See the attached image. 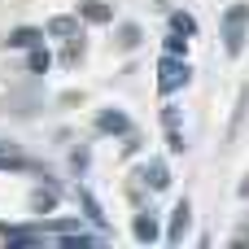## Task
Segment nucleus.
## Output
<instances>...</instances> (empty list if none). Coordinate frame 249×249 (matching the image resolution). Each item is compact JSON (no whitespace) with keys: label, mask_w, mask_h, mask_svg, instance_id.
I'll use <instances>...</instances> for the list:
<instances>
[{"label":"nucleus","mask_w":249,"mask_h":249,"mask_svg":"<svg viewBox=\"0 0 249 249\" xmlns=\"http://www.w3.org/2000/svg\"><path fill=\"white\" fill-rule=\"evenodd\" d=\"M219 31H223V48H228V57H241V53H245V39H249V4H245V0H236V4L223 9Z\"/></svg>","instance_id":"f257e3e1"},{"label":"nucleus","mask_w":249,"mask_h":249,"mask_svg":"<svg viewBox=\"0 0 249 249\" xmlns=\"http://www.w3.org/2000/svg\"><path fill=\"white\" fill-rule=\"evenodd\" d=\"M188 83H193V66H188L184 57H171V53H166V57L158 61V88H162V92H179V88H188Z\"/></svg>","instance_id":"f03ea898"},{"label":"nucleus","mask_w":249,"mask_h":249,"mask_svg":"<svg viewBox=\"0 0 249 249\" xmlns=\"http://www.w3.org/2000/svg\"><path fill=\"white\" fill-rule=\"evenodd\" d=\"M188 228H193V206H188V201H179V206H175V214H171V232H166V241H171V245H179V241L188 236Z\"/></svg>","instance_id":"7ed1b4c3"},{"label":"nucleus","mask_w":249,"mask_h":249,"mask_svg":"<svg viewBox=\"0 0 249 249\" xmlns=\"http://www.w3.org/2000/svg\"><path fill=\"white\" fill-rule=\"evenodd\" d=\"M96 131H105V136H127V131H131V123H127V114L105 109V114L96 118Z\"/></svg>","instance_id":"20e7f679"},{"label":"nucleus","mask_w":249,"mask_h":249,"mask_svg":"<svg viewBox=\"0 0 249 249\" xmlns=\"http://www.w3.org/2000/svg\"><path fill=\"white\" fill-rule=\"evenodd\" d=\"M144 184H149L153 193H162V188H171V171H166V162H162V158H153V162L144 166Z\"/></svg>","instance_id":"39448f33"},{"label":"nucleus","mask_w":249,"mask_h":249,"mask_svg":"<svg viewBox=\"0 0 249 249\" xmlns=\"http://www.w3.org/2000/svg\"><path fill=\"white\" fill-rule=\"evenodd\" d=\"M131 236H136L140 245H149V241H158V219H153V210H144V214H136V223H131Z\"/></svg>","instance_id":"423d86ee"},{"label":"nucleus","mask_w":249,"mask_h":249,"mask_svg":"<svg viewBox=\"0 0 249 249\" xmlns=\"http://www.w3.org/2000/svg\"><path fill=\"white\" fill-rule=\"evenodd\" d=\"M79 18H88V22H109L114 13H109L105 0H83V4H79Z\"/></svg>","instance_id":"0eeeda50"},{"label":"nucleus","mask_w":249,"mask_h":249,"mask_svg":"<svg viewBox=\"0 0 249 249\" xmlns=\"http://www.w3.org/2000/svg\"><path fill=\"white\" fill-rule=\"evenodd\" d=\"M44 35L35 31V26H18L13 35H9V48H31V44H39Z\"/></svg>","instance_id":"6e6552de"},{"label":"nucleus","mask_w":249,"mask_h":249,"mask_svg":"<svg viewBox=\"0 0 249 249\" xmlns=\"http://www.w3.org/2000/svg\"><path fill=\"white\" fill-rule=\"evenodd\" d=\"M171 31H179V35H188V39H193V35H197V18L179 9V13H171Z\"/></svg>","instance_id":"1a4fd4ad"},{"label":"nucleus","mask_w":249,"mask_h":249,"mask_svg":"<svg viewBox=\"0 0 249 249\" xmlns=\"http://www.w3.org/2000/svg\"><path fill=\"white\" fill-rule=\"evenodd\" d=\"M26 66H31V74H44V70L53 66V57H48V48H39V44H31V57H26Z\"/></svg>","instance_id":"9d476101"},{"label":"nucleus","mask_w":249,"mask_h":249,"mask_svg":"<svg viewBox=\"0 0 249 249\" xmlns=\"http://www.w3.org/2000/svg\"><path fill=\"white\" fill-rule=\"evenodd\" d=\"M79 206H83V214H88L92 223H105V214H101V201H96L88 188H79Z\"/></svg>","instance_id":"9b49d317"},{"label":"nucleus","mask_w":249,"mask_h":249,"mask_svg":"<svg viewBox=\"0 0 249 249\" xmlns=\"http://www.w3.org/2000/svg\"><path fill=\"white\" fill-rule=\"evenodd\" d=\"M53 206H57V193H53V188H39V193L31 197V210H35V214H48Z\"/></svg>","instance_id":"f8f14e48"},{"label":"nucleus","mask_w":249,"mask_h":249,"mask_svg":"<svg viewBox=\"0 0 249 249\" xmlns=\"http://www.w3.org/2000/svg\"><path fill=\"white\" fill-rule=\"evenodd\" d=\"M48 35H79V18H53Z\"/></svg>","instance_id":"ddd939ff"},{"label":"nucleus","mask_w":249,"mask_h":249,"mask_svg":"<svg viewBox=\"0 0 249 249\" xmlns=\"http://www.w3.org/2000/svg\"><path fill=\"white\" fill-rule=\"evenodd\" d=\"M118 44H123V48H136V44H140V26H136V22H123V26H118Z\"/></svg>","instance_id":"4468645a"},{"label":"nucleus","mask_w":249,"mask_h":249,"mask_svg":"<svg viewBox=\"0 0 249 249\" xmlns=\"http://www.w3.org/2000/svg\"><path fill=\"white\" fill-rule=\"evenodd\" d=\"M166 53H171V57H184V53H188V35L171 31V35H166Z\"/></svg>","instance_id":"2eb2a0df"},{"label":"nucleus","mask_w":249,"mask_h":249,"mask_svg":"<svg viewBox=\"0 0 249 249\" xmlns=\"http://www.w3.org/2000/svg\"><path fill=\"white\" fill-rule=\"evenodd\" d=\"M88 162H92L88 149H74V153H70V166H74V171H88Z\"/></svg>","instance_id":"dca6fc26"},{"label":"nucleus","mask_w":249,"mask_h":249,"mask_svg":"<svg viewBox=\"0 0 249 249\" xmlns=\"http://www.w3.org/2000/svg\"><path fill=\"white\" fill-rule=\"evenodd\" d=\"M162 123H166V131H171V127H179V109H175V105H166V109H162Z\"/></svg>","instance_id":"f3484780"},{"label":"nucleus","mask_w":249,"mask_h":249,"mask_svg":"<svg viewBox=\"0 0 249 249\" xmlns=\"http://www.w3.org/2000/svg\"><path fill=\"white\" fill-rule=\"evenodd\" d=\"M188 144H184V136H179V127H171V153H184Z\"/></svg>","instance_id":"a211bd4d"},{"label":"nucleus","mask_w":249,"mask_h":249,"mask_svg":"<svg viewBox=\"0 0 249 249\" xmlns=\"http://www.w3.org/2000/svg\"><path fill=\"white\" fill-rule=\"evenodd\" d=\"M241 197H249V175H245V184H241Z\"/></svg>","instance_id":"6ab92c4d"}]
</instances>
